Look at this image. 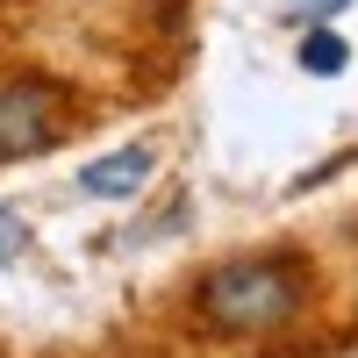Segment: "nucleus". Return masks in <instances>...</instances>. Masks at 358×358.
Returning <instances> with one entry per match:
<instances>
[{
  "mask_svg": "<svg viewBox=\"0 0 358 358\" xmlns=\"http://www.w3.org/2000/svg\"><path fill=\"white\" fill-rule=\"evenodd\" d=\"M315 294L322 280L308 251H294V244L236 251L194 280V330H208L215 344H265V337H287L315 308Z\"/></svg>",
  "mask_w": 358,
  "mask_h": 358,
  "instance_id": "1",
  "label": "nucleus"
},
{
  "mask_svg": "<svg viewBox=\"0 0 358 358\" xmlns=\"http://www.w3.org/2000/svg\"><path fill=\"white\" fill-rule=\"evenodd\" d=\"M72 122H79L72 86H57L50 72H0V165L57 151Z\"/></svg>",
  "mask_w": 358,
  "mask_h": 358,
  "instance_id": "2",
  "label": "nucleus"
},
{
  "mask_svg": "<svg viewBox=\"0 0 358 358\" xmlns=\"http://www.w3.org/2000/svg\"><path fill=\"white\" fill-rule=\"evenodd\" d=\"M151 172H158V151L151 143H122V151H108L79 172V194H94V201H129L151 187Z\"/></svg>",
  "mask_w": 358,
  "mask_h": 358,
  "instance_id": "3",
  "label": "nucleus"
},
{
  "mask_svg": "<svg viewBox=\"0 0 358 358\" xmlns=\"http://www.w3.org/2000/svg\"><path fill=\"white\" fill-rule=\"evenodd\" d=\"M344 65H351V43L337 36L330 22H315L308 36H301V72H315V79H337Z\"/></svg>",
  "mask_w": 358,
  "mask_h": 358,
  "instance_id": "4",
  "label": "nucleus"
},
{
  "mask_svg": "<svg viewBox=\"0 0 358 358\" xmlns=\"http://www.w3.org/2000/svg\"><path fill=\"white\" fill-rule=\"evenodd\" d=\"M22 258H29V222L0 201V265H22Z\"/></svg>",
  "mask_w": 358,
  "mask_h": 358,
  "instance_id": "5",
  "label": "nucleus"
},
{
  "mask_svg": "<svg viewBox=\"0 0 358 358\" xmlns=\"http://www.w3.org/2000/svg\"><path fill=\"white\" fill-rule=\"evenodd\" d=\"M344 8H351V0H287V15H294V22H308V29H315V22H330V15H344Z\"/></svg>",
  "mask_w": 358,
  "mask_h": 358,
  "instance_id": "6",
  "label": "nucleus"
}]
</instances>
